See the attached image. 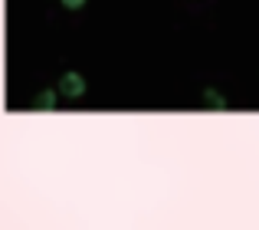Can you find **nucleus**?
<instances>
[{
    "label": "nucleus",
    "mask_w": 259,
    "mask_h": 230,
    "mask_svg": "<svg viewBox=\"0 0 259 230\" xmlns=\"http://www.w3.org/2000/svg\"><path fill=\"white\" fill-rule=\"evenodd\" d=\"M59 96L66 99V102H79V99L85 96V79L79 76V72H63V79H59Z\"/></svg>",
    "instance_id": "f257e3e1"
},
{
    "label": "nucleus",
    "mask_w": 259,
    "mask_h": 230,
    "mask_svg": "<svg viewBox=\"0 0 259 230\" xmlns=\"http://www.w3.org/2000/svg\"><path fill=\"white\" fill-rule=\"evenodd\" d=\"M59 99H63V96H59V89H56V92H53V89H43V92L36 96V109H56Z\"/></svg>",
    "instance_id": "f03ea898"
},
{
    "label": "nucleus",
    "mask_w": 259,
    "mask_h": 230,
    "mask_svg": "<svg viewBox=\"0 0 259 230\" xmlns=\"http://www.w3.org/2000/svg\"><path fill=\"white\" fill-rule=\"evenodd\" d=\"M203 105H207V109H227V99L217 89H203Z\"/></svg>",
    "instance_id": "7ed1b4c3"
},
{
    "label": "nucleus",
    "mask_w": 259,
    "mask_h": 230,
    "mask_svg": "<svg viewBox=\"0 0 259 230\" xmlns=\"http://www.w3.org/2000/svg\"><path fill=\"white\" fill-rule=\"evenodd\" d=\"M82 4H85V0H63V7H69V10H79Z\"/></svg>",
    "instance_id": "20e7f679"
}]
</instances>
